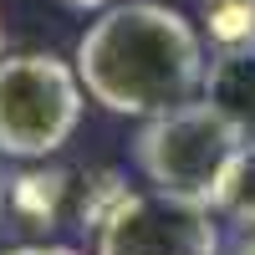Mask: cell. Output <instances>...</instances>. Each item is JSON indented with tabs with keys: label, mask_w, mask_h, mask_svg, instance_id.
I'll return each instance as SVG.
<instances>
[{
	"label": "cell",
	"mask_w": 255,
	"mask_h": 255,
	"mask_svg": "<svg viewBox=\"0 0 255 255\" xmlns=\"http://www.w3.org/2000/svg\"><path fill=\"white\" fill-rule=\"evenodd\" d=\"M72 67L92 102L123 118H153L204 92V36L158 0H118L77 41Z\"/></svg>",
	"instance_id": "1"
},
{
	"label": "cell",
	"mask_w": 255,
	"mask_h": 255,
	"mask_svg": "<svg viewBox=\"0 0 255 255\" xmlns=\"http://www.w3.org/2000/svg\"><path fill=\"white\" fill-rule=\"evenodd\" d=\"M245 143L250 138L240 128L199 97V102H179L168 113L143 118L138 138H133V163L148 179V189L220 209V194L235 174Z\"/></svg>",
	"instance_id": "2"
},
{
	"label": "cell",
	"mask_w": 255,
	"mask_h": 255,
	"mask_svg": "<svg viewBox=\"0 0 255 255\" xmlns=\"http://www.w3.org/2000/svg\"><path fill=\"white\" fill-rule=\"evenodd\" d=\"M82 102L87 87L56 51L0 56V153L26 163L61 153L82 123Z\"/></svg>",
	"instance_id": "3"
},
{
	"label": "cell",
	"mask_w": 255,
	"mask_h": 255,
	"mask_svg": "<svg viewBox=\"0 0 255 255\" xmlns=\"http://www.w3.org/2000/svg\"><path fill=\"white\" fill-rule=\"evenodd\" d=\"M97 255H220L215 209L158 189H128L97 230Z\"/></svg>",
	"instance_id": "4"
},
{
	"label": "cell",
	"mask_w": 255,
	"mask_h": 255,
	"mask_svg": "<svg viewBox=\"0 0 255 255\" xmlns=\"http://www.w3.org/2000/svg\"><path fill=\"white\" fill-rule=\"evenodd\" d=\"M204 102L220 108L245 138H255V46L215 51L204 67Z\"/></svg>",
	"instance_id": "5"
},
{
	"label": "cell",
	"mask_w": 255,
	"mask_h": 255,
	"mask_svg": "<svg viewBox=\"0 0 255 255\" xmlns=\"http://www.w3.org/2000/svg\"><path fill=\"white\" fill-rule=\"evenodd\" d=\"M67 194H72L67 168H26V174L5 179V209L26 230H51L67 215Z\"/></svg>",
	"instance_id": "6"
},
{
	"label": "cell",
	"mask_w": 255,
	"mask_h": 255,
	"mask_svg": "<svg viewBox=\"0 0 255 255\" xmlns=\"http://www.w3.org/2000/svg\"><path fill=\"white\" fill-rule=\"evenodd\" d=\"M204 31L215 51L255 46V0H204Z\"/></svg>",
	"instance_id": "7"
},
{
	"label": "cell",
	"mask_w": 255,
	"mask_h": 255,
	"mask_svg": "<svg viewBox=\"0 0 255 255\" xmlns=\"http://www.w3.org/2000/svg\"><path fill=\"white\" fill-rule=\"evenodd\" d=\"M128 194V179L118 174V168H102V174H92L87 184H82V194H77V230H102V220L113 215V209L123 204Z\"/></svg>",
	"instance_id": "8"
},
{
	"label": "cell",
	"mask_w": 255,
	"mask_h": 255,
	"mask_svg": "<svg viewBox=\"0 0 255 255\" xmlns=\"http://www.w3.org/2000/svg\"><path fill=\"white\" fill-rule=\"evenodd\" d=\"M215 215H225V220H235V225L255 230V138L245 143V153H240L235 174H230V184H225Z\"/></svg>",
	"instance_id": "9"
},
{
	"label": "cell",
	"mask_w": 255,
	"mask_h": 255,
	"mask_svg": "<svg viewBox=\"0 0 255 255\" xmlns=\"http://www.w3.org/2000/svg\"><path fill=\"white\" fill-rule=\"evenodd\" d=\"M0 255H77L72 245H15V250H0Z\"/></svg>",
	"instance_id": "10"
},
{
	"label": "cell",
	"mask_w": 255,
	"mask_h": 255,
	"mask_svg": "<svg viewBox=\"0 0 255 255\" xmlns=\"http://www.w3.org/2000/svg\"><path fill=\"white\" fill-rule=\"evenodd\" d=\"M72 10H108V5H118V0H67Z\"/></svg>",
	"instance_id": "11"
},
{
	"label": "cell",
	"mask_w": 255,
	"mask_h": 255,
	"mask_svg": "<svg viewBox=\"0 0 255 255\" xmlns=\"http://www.w3.org/2000/svg\"><path fill=\"white\" fill-rule=\"evenodd\" d=\"M240 255H255V235H250V240H245V245H240Z\"/></svg>",
	"instance_id": "12"
},
{
	"label": "cell",
	"mask_w": 255,
	"mask_h": 255,
	"mask_svg": "<svg viewBox=\"0 0 255 255\" xmlns=\"http://www.w3.org/2000/svg\"><path fill=\"white\" fill-rule=\"evenodd\" d=\"M0 215H5V179H0Z\"/></svg>",
	"instance_id": "13"
}]
</instances>
